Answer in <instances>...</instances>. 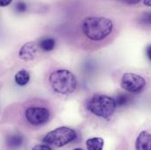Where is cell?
<instances>
[{
    "instance_id": "cell-1",
    "label": "cell",
    "mask_w": 151,
    "mask_h": 150,
    "mask_svg": "<svg viewBox=\"0 0 151 150\" xmlns=\"http://www.w3.org/2000/svg\"><path fill=\"white\" fill-rule=\"evenodd\" d=\"M113 21L105 17L91 16L82 22L83 34L91 40L99 41L107 37L113 32Z\"/></svg>"
},
{
    "instance_id": "cell-2",
    "label": "cell",
    "mask_w": 151,
    "mask_h": 150,
    "mask_svg": "<svg viewBox=\"0 0 151 150\" xmlns=\"http://www.w3.org/2000/svg\"><path fill=\"white\" fill-rule=\"evenodd\" d=\"M49 83L53 90L61 95H69L76 88L75 75L67 70H57L49 75Z\"/></svg>"
},
{
    "instance_id": "cell-3",
    "label": "cell",
    "mask_w": 151,
    "mask_h": 150,
    "mask_svg": "<svg viewBox=\"0 0 151 150\" xmlns=\"http://www.w3.org/2000/svg\"><path fill=\"white\" fill-rule=\"evenodd\" d=\"M86 107L92 114L103 118H108L114 113L117 105L113 98L106 95H94L88 100Z\"/></svg>"
},
{
    "instance_id": "cell-4",
    "label": "cell",
    "mask_w": 151,
    "mask_h": 150,
    "mask_svg": "<svg viewBox=\"0 0 151 150\" xmlns=\"http://www.w3.org/2000/svg\"><path fill=\"white\" fill-rule=\"evenodd\" d=\"M76 138V133L74 129L68 126H61L48 132L42 139V141L51 146L62 148L74 141Z\"/></svg>"
},
{
    "instance_id": "cell-5",
    "label": "cell",
    "mask_w": 151,
    "mask_h": 150,
    "mask_svg": "<svg viewBox=\"0 0 151 150\" xmlns=\"http://www.w3.org/2000/svg\"><path fill=\"white\" fill-rule=\"evenodd\" d=\"M120 86L123 90L130 93H139L146 86L145 79L134 73H125L120 81Z\"/></svg>"
},
{
    "instance_id": "cell-6",
    "label": "cell",
    "mask_w": 151,
    "mask_h": 150,
    "mask_svg": "<svg viewBox=\"0 0 151 150\" xmlns=\"http://www.w3.org/2000/svg\"><path fill=\"white\" fill-rule=\"evenodd\" d=\"M25 116L28 123H30L33 126H38L44 125L48 121L50 113L45 107L31 106L26 110Z\"/></svg>"
},
{
    "instance_id": "cell-7",
    "label": "cell",
    "mask_w": 151,
    "mask_h": 150,
    "mask_svg": "<svg viewBox=\"0 0 151 150\" xmlns=\"http://www.w3.org/2000/svg\"><path fill=\"white\" fill-rule=\"evenodd\" d=\"M38 52V47L35 42L29 41L25 43L19 49V56L22 61L29 62L36 57Z\"/></svg>"
},
{
    "instance_id": "cell-8",
    "label": "cell",
    "mask_w": 151,
    "mask_h": 150,
    "mask_svg": "<svg viewBox=\"0 0 151 150\" xmlns=\"http://www.w3.org/2000/svg\"><path fill=\"white\" fill-rule=\"evenodd\" d=\"M135 149L151 150V133L148 131H142L139 133L135 141Z\"/></svg>"
},
{
    "instance_id": "cell-9",
    "label": "cell",
    "mask_w": 151,
    "mask_h": 150,
    "mask_svg": "<svg viewBox=\"0 0 151 150\" xmlns=\"http://www.w3.org/2000/svg\"><path fill=\"white\" fill-rule=\"evenodd\" d=\"M14 80L19 86H26L30 81V75L27 70H20L14 75Z\"/></svg>"
},
{
    "instance_id": "cell-10",
    "label": "cell",
    "mask_w": 151,
    "mask_h": 150,
    "mask_svg": "<svg viewBox=\"0 0 151 150\" xmlns=\"http://www.w3.org/2000/svg\"><path fill=\"white\" fill-rule=\"evenodd\" d=\"M23 141L24 138L21 134H12L6 138V143L8 147L12 149L19 148L23 144Z\"/></svg>"
},
{
    "instance_id": "cell-11",
    "label": "cell",
    "mask_w": 151,
    "mask_h": 150,
    "mask_svg": "<svg viewBox=\"0 0 151 150\" xmlns=\"http://www.w3.org/2000/svg\"><path fill=\"white\" fill-rule=\"evenodd\" d=\"M104 147V140L99 137H94L87 140L86 148L90 150H101Z\"/></svg>"
},
{
    "instance_id": "cell-12",
    "label": "cell",
    "mask_w": 151,
    "mask_h": 150,
    "mask_svg": "<svg viewBox=\"0 0 151 150\" xmlns=\"http://www.w3.org/2000/svg\"><path fill=\"white\" fill-rule=\"evenodd\" d=\"M39 47L44 52H50V51L54 50V48L55 47V40L53 38H43L40 39V41L39 43Z\"/></svg>"
},
{
    "instance_id": "cell-13",
    "label": "cell",
    "mask_w": 151,
    "mask_h": 150,
    "mask_svg": "<svg viewBox=\"0 0 151 150\" xmlns=\"http://www.w3.org/2000/svg\"><path fill=\"white\" fill-rule=\"evenodd\" d=\"M115 101H116L117 106L121 107V106H127V105L129 103L130 98H129V97H128L127 95H126V94H124V93H120V94H119V95L117 96Z\"/></svg>"
},
{
    "instance_id": "cell-14",
    "label": "cell",
    "mask_w": 151,
    "mask_h": 150,
    "mask_svg": "<svg viewBox=\"0 0 151 150\" xmlns=\"http://www.w3.org/2000/svg\"><path fill=\"white\" fill-rule=\"evenodd\" d=\"M27 5L23 1H19L15 5V11L19 13H23L27 11Z\"/></svg>"
},
{
    "instance_id": "cell-15",
    "label": "cell",
    "mask_w": 151,
    "mask_h": 150,
    "mask_svg": "<svg viewBox=\"0 0 151 150\" xmlns=\"http://www.w3.org/2000/svg\"><path fill=\"white\" fill-rule=\"evenodd\" d=\"M140 21L146 25H151V11L142 14L140 18Z\"/></svg>"
},
{
    "instance_id": "cell-16",
    "label": "cell",
    "mask_w": 151,
    "mask_h": 150,
    "mask_svg": "<svg viewBox=\"0 0 151 150\" xmlns=\"http://www.w3.org/2000/svg\"><path fill=\"white\" fill-rule=\"evenodd\" d=\"M33 149L35 150H51V147L48 145V144H39V145H36L33 148Z\"/></svg>"
},
{
    "instance_id": "cell-17",
    "label": "cell",
    "mask_w": 151,
    "mask_h": 150,
    "mask_svg": "<svg viewBox=\"0 0 151 150\" xmlns=\"http://www.w3.org/2000/svg\"><path fill=\"white\" fill-rule=\"evenodd\" d=\"M12 0H0V6L1 7H5L11 4Z\"/></svg>"
},
{
    "instance_id": "cell-18",
    "label": "cell",
    "mask_w": 151,
    "mask_h": 150,
    "mask_svg": "<svg viewBox=\"0 0 151 150\" xmlns=\"http://www.w3.org/2000/svg\"><path fill=\"white\" fill-rule=\"evenodd\" d=\"M121 2H123V3H125V4H138L141 0H120Z\"/></svg>"
},
{
    "instance_id": "cell-19",
    "label": "cell",
    "mask_w": 151,
    "mask_h": 150,
    "mask_svg": "<svg viewBox=\"0 0 151 150\" xmlns=\"http://www.w3.org/2000/svg\"><path fill=\"white\" fill-rule=\"evenodd\" d=\"M146 55H147L148 58L151 61V44L149 45L146 48Z\"/></svg>"
},
{
    "instance_id": "cell-20",
    "label": "cell",
    "mask_w": 151,
    "mask_h": 150,
    "mask_svg": "<svg viewBox=\"0 0 151 150\" xmlns=\"http://www.w3.org/2000/svg\"><path fill=\"white\" fill-rule=\"evenodd\" d=\"M143 4L146 5V6H149V7H151V0H144Z\"/></svg>"
}]
</instances>
